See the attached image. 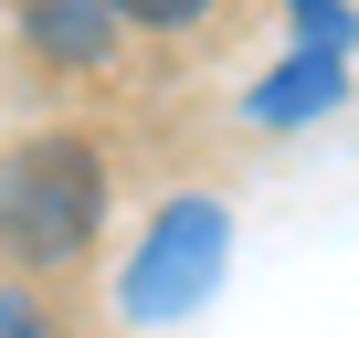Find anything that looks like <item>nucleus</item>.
I'll list each match as a JSON object with an SVG mask.
<instances>
[{"mask_svg": "<svg viewBox=\"0 0 359 338\" xmlns=\"http://www.w3.org/2000/svg\"><path fill=\"white\" fill-rule=\"evenodd\" d=\"M95 222H106V148L53 127V137H22L0 158V254L32 264V275H64L95 254Z\"/></svg>", "mask_w": 359, "mask_h": 338, "instance_id": "f257e3e1", "label": "nucleus"}, {"mask_svg": "<svg viewBox=\"0 0 359 338\" xmlns=\"http://www.w3.org/2000/svg\"><path fill=\"white\" fill-rule=\"evenodd\" d=\"M222 243H233V212L222 201H169L148 222V243L127 254V317L137 327H169V317H191L212 285H222Z\"/></svg>", "mask_w": 359, "mask_h": 338, "instance_id": "f03ea898", "label": "nucleus"}, {"mask_svg": "<svg viewBox=\"0 0 359 338\" xmlns=\"http://www.w3.org/2000/svg\"><path fill=\"white\" fill-rule=\"evenodd\" d=\"M22 43H32L43 64L85 74V64L116 53V11H106V0H22Z\"/></svg>", "mask_w": 359, "mask_h": 338, "instance_id": "7ed1b4c3", "label": "nucleus"}, {"mask_svg": "<svg viewBox=\"0 0 359 338\" xmlns=\"http://www.w3.org/2000/svg\"><path fill=\"white\" fill-rule=\"evenodd\" d=\"M338 95H348V53H317V43H306V53H285V64L254 85V127H306V116H327Z\"/></svg>", "mask_w": 359, "mask_h": 338, "instance_id": "20e7f679", "label": "nucleus"}, {"mask_svg": "<svg viewBox=\"0 0 359 338\" xmlns=\"http://www.w3.org/2000/svg\"><path fill=\"white\" fill-rule=\"evenodd\" d=\"M106 11L137 32H191V22H212V0H106Z\"/></svg>", "mask_w": 359, "mask_h": 338, "instance_id": "39448f33", "label": "nucleus"}, {"mask_svg": "<svg viewBox=\"0 0 359 338\" xmlns=\"http://www.w3.org/2000/svg\"><path fill=\"white\" fill-rule=\"evenodd\" d=\"M0 338H64V327H53V306H43V296L0 285Z\"/></svg>", "mask_w": 359, "mask_h": 338, "instance_id": "423d86ee", "label": "nucleus"}]
</instances>
